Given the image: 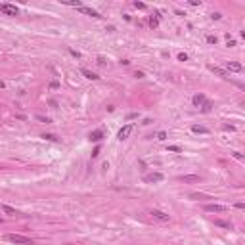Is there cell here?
Returning a JSON list of instances; mask_svg holds the SVG:
<instances>
[{
  "mask_svg": "<svg viewBox=\"0 0 245 245\" xmlns=\"http://www.w3.org/2000/svg\"><path fill=\"white\" fill-rule=\"evenodd\" d=\"M4 239L10 241V243H16V245H33V239L21 236V234H6Z\"/></svg>",
  "mask_w": 245,
  "mask_h": 245,
  "instance_id": "cell-1",
  "label": "cell"
},
{
  "mask_svg": "<svg viewBox=\"0 0 245 245\" xmlns=\"http://www.w3.org/2000/svg\"><path fill=\"white\" fill-rule=\"evenodd\" d=\"M203 209L207 213H224V211H228L226 205H220V203H211V205H205Z\"/></svg>",
  "mask_w": 245,
  "mask_h": 245,
  "instance_id": "cell-2",
  "label": "cell"
},
{
  "mask_svg": "<svg viewBox=\"0 0 245 245\" xmlns=\"http://www.w3.org/2000/svg\"><path fill=\"white\" fill-rule=\"evenodd\" d=\"M0 12L6 14V16H17L19 14V10L12 4H0Z\"/></svg>",
  "mask_w": 245,
  "mask_h": 245,
  "instance_id": "cell-3",
  "label": "cell"
},
{
  "mask_svg": "<svg viewBox=\"0 0 245 245\" xmlns=\"http://www.w3.org/2000/svg\"><path fill=\"white\" fill-rule=\"evenodd\" d=\"M132 128H134V127H132V125H130V122H128V125H125V127H122V128L119 130V134H117V138H119V140H127V138L130 136V132H132Z\"/></svg>",
  "mask_w": 245,
  "mask_h": 245,
  "instance_id": "cell-4",
  "label": "cell"
},
{
  "mask_svg": "<svg viewBox=\"0 0 245 245\" xmlns=\"http://www.w3.org/2000/svg\"><path fill=\"white\" fill-rule=\"evenodd\" d=\"M163 180V174L161 172H151L148 176H144V182H148V184H153V182H161Z\"/></svg>",
  "mask_w": 245,
  "mask_h": 245,
  "instance_id": "cell-5",
  "label": "cell"
},
{
  "mask_svg": "<svg viewBox=\"0 0 245 245\" xmlns=\"http://www.w3.org/2000/svg\"><path fill=\"white\" fill-rule=\"evenodd\" d=\"M149 215H151V216H153L155 220H159V222H169V220H171V216H169V215H165V213H161V211H155V209L151 211V213H149Z\"/></svg>",
  "mask_w": 245,
  "mask_h": 245,
  "instance_id": "cell-6",
  "label": "cell"
},
{
  "mask_svg": "<svg viewBox=\"0 0 245 245\" xmlns=\"http://www.w3.org/2000/svg\"><path fill=\"white\" fill-rule=\"evenodd\" d=\"M209 69L213 71V73H216L218 77H222L224 81H230V73H226L224 69H220V67H215V65H209Z\"/></svg>",
  "mask_w": 245,
  "mask_h": 245,
  "instance_id": "cell-7",
  "label": "cell"
},
{
  "mask_svg": "<svg viewBox=\"0 0 245 245\" xmlns=\"http://www.w3.org/2000/svg\"><path fill=\"white\" fill-rule=\"evenodd\" d=\"M226 69L234 71V73H239L243 67H241V63H238V61H226Z\"/></svg>",
  "mask_w": 245,
  "mask_h": 245,
  "instance_id": "cell-8",
  "label": "cell"
},
{
  "mask_svg": "<svg viewBox=\"0 0 245 245\" xmlns=\"http://www.w3.org/2000/svg\"><path fill=\"white\" fill-rule=\"evenodd\" d=\"M88 138H90L92 142H100V140L104 138V130H92V132H90V136H88Z\"/></svg>",
  "mask_w": 245,
  "mask_h": 245,
  "instance_id": "cell-9",
  "label": "cell"
},
{
  "mask_svg": "<svg viewBox=\"0 0 245 245\" xmlns=\"http://www.w3.org/2000/svg\"><path fill=\"white\" fill-rule=\"evenodd\" d=\"M79 10H81L82 14H88V16H92V17H102V16H100V14L96 12V10H92V8H86V6H82V8H79Z\"/></svg>",
  "mask_w": 245,
  "mask_h": 245,
  "instance_id": "cell-10",
  "label": "cell"
},
{
  "mask_svg": "<svg viewBox=\"0 0 245 245\" xmlns=\"http://www.w3.org/2000/svg\"><path fill=\"white\" fill-rule=\"evenodd\" d=\"M81 73L86 77V79H90V81H98V79H100V77H98L96 73H92L90 69H81Z\"/></svg>",
  "mask_w": 245,
  "mask_h": 245,
  "instance_id": "cell-11",
  "label": "cell"
},
{
  "mask_svg": "<svg viewBox=\"0 0 245 245\" xmlns=\"http://www.w3.org/2000/svg\"><path fill=\"white\" fill-rule=\"evenodd\" d=\"M205 100H207V98H205L203 94H195V96H194V100H192V102H194V105H197V107H201V104L205 102Z\"/></svg>",
  "mask_w": 245,
  "mask_h": 245,
  "instance_id": "cell-12",
  "label": "cell"
},
{
  "mask_svg": "<svg viewBox=\"0 0 245 245\" xmlns=\"http://www.w3.org/2000/svg\"><path fill=\"white\" fill-rule=\"evenodd\" d=\"M192 130H194V132H197V134H207V132H209V128L199 127V125H194V127H192Z\"/></svg>",
  "mask_w": 245,
  "mask_h": 245,
  "instance_id": "cell-13",
  "label": "cell"
},
{
  "mask_svg": "<svg viewBox=\"0 0 245 245\" xmlns=\"http://www.w3.org/2000/svg\"><path fill=\"white\" fill-rule=\"evenodd\" d=\"M211 109H213V104H211L209 100H205V102L201 104V111H203V113H209Z\"/></svg>",
  "mask_w": 245,
  "mask_h": 245,
  "instance_id": "cell-14",
  "label": "cell"
},
{
  "mask_svg": "<svg viewBox=\"0 0 245 245\" xmlns=\"http://www.w3.org/2000/svg\"><path fill=\"white\" fill-rule=\"evenodd\" d=\"M2 211H4L6 215H10V216L17 215V213H16V209H14V207H10V205H2Z\"/></svg>",
  "mask_w": 245,
  "mask_h": 245,
  "instance_id": "cell-15",
  "label": "cell"
},
{
  "mask_svg": "<svg viewBox=\"0 0 245 245\" xmlns=\"http://www.w3.org/2000/svg\"><path fill=\"white\" fill-rule=\"evenodd\" d=\"M215 224H216V226H220V228H228V230H232V222H224V220H215Z\"/></svg>",
  "mask_w": 245,
  "mask_h": 245,
  "instance_id": "cell-16",
  "label": "cell"
},
{
  "mask_svg": "<svg viewBox=\"0 0 245 245\" xmlns=\"http://www.w3.org/2000/svg\"><path fill=\"white\" fill-rule=\"evenodd\" d=\"M157 25H159V16L155 14V17L149 19V27H151V29H157Z\"/></svg>",
  "mask_w": 245,
  "mask_h": 245,
  "instance_id": "cell-17",
  "label": "cell"
},
{
  "mask_svg": "<svg viewBox=\"0 0 245 245\" xmlns=\"http://www.w3.org/2000/svg\"><path fill=\"white\" fill-rule=\"evenodd\" d=\"M182 182H199V176H180Z\"/></svg>",
  "mask_w": 245,
  "mask_h": 245,
  "instance_id": "cell-18",
  "label": "cell"
},
{
  "mask_svg": "<svg viewBox=\"0 0 245 245\" xmlns=\"http://www.w3.org/2000/svg\"><path fill=\"white\" fill-rule=\"evenodd\" d=\"M63 4H69V6H77V8H82V2H79V0H63Z\"/></svg>",
  "mask_w": 245,
  "mask_h": 245,
  "instance_id": "cell-19",
  "label": "cell"
},
{
  "mask_svg": "<svg viewBox=\"0 0 245 245\" xmlns=\"http://www.w3.org/2000/svg\"><path fill=\"white\" fill-rule=\"evenodd\" d=\"M169 151H174V153H180V151H182V148H180V146H169Z\"/></svg>",
  "mask_w": 245,
  "mask_h": 245,
  "instance_id": "cell-20",
  "label": "cell"
},
{
  "mask_svg": "<svg viewBox=\"0 0 245 245\" xmlns=\"http://www.w3.org/2000/svg\"><path fill=\"white\" fill-rule=\"evenodd\" d=\"M207 42H209V44H216V37L209 35V37H207Z\"/></svg>",
  "mask_w": 245,
  "mask_h": 245,
  "instance_id": "cell-21",
  "label": "cell"
},
{
  "mask_svg": "<svg viewBox=\"0 0 245 245\" xmlns=\"http://www.w3.org/2000/svg\"><path fill=\"white\" fill-rule=\"evenodd\" d=\"M50 88H52V90H56V88H60V82H58V81H52V82H50Z\"/></svg>",
  "mask_w": 245,
  "mask_h": 245,
  "instance_id": "cell-22",
  "label": "cell"
},
{
  "mask_svg": "<svg viewBox=\"0 0 245 245\" xmlns=\"http://www.w3.org/2000/svg\"><path fill=\"white\" fill-rule=\"evenodd\" d=\"M157 140H167V132H159V134H157Z\"/></svg>",
  "mask_w": 245,
  "mask_h": 245,
  "instance_id": "cell-23",
  "label": "cell"
},
{
  "mask_svg": "<svg viewBox=\"0 0 245 245\" xmlns=\"http://www.w3.org/2000/svg\"><path fill=\"white\" fill-rule=\"evenodd\" d=\"M134 8H138V10H144V8H146V4H144V2H134Z\"/></svg>",
  "mask_w": 245,
  "mask_h": 245,
  "instance_id": "cell-24",
  "label": "cell"
},
{
  "mask_svg": "<svg viewBox=\"0 0 245 245\" xmlns=\"http://www.w3.org/2000/svg\"><path fill=\"white\" fill-rule=\"evenodd\" d=\"M42 138H46V140H52V142H54V140H58V138H56L54 134H44Z\"/></svg>",
  "mask_w": 245,
  "mask_h": 245,
  "instance_id": "cell-25",
  "label": "cell"
},
{
  "mask_svg": "<svg viewBox=\"0 0 245 245\" xmlns=\"http://www.w3.org/2000/svg\"><path fill=\"white\" fill-rule=\"evenodd\" d=\"M178 60H180V61H186L188 56H186V54H178Z\"/></svg>",
  "mask_w": 245,
  "mask_h": 245,
  "instance_id": "cell-26",
  "label": "cell"
},
{
  "mask_svg": "<svg viewBox=\"0 0 245 245\" xmlns=\"http://www.w3.org/2000/svg\"><path fill=\"white\" fill-rule=\"evenodd\" d=\"M98 155H100V148H96V149L92 151V157H98Z\"/></svg>",
  "mask_w": 245,
  "mask_h": 245,
  "instance_id": "cell-27",
  "label": "cell"
},
{
  "mask_svg": "<svg viewBox=\"0 0 245 245\" xmlns=\"http://www.w3.org/2000/svg\"><path fill=\"white\" fill-rule=\"evenodd\" d=\"M0 224H2V218H0Z\"/></svg>",
  "mask_w": 245,
  "mask_h": 245,
  "instance_id": "cell-28",
  "label": "cell"
}]
</instances>
